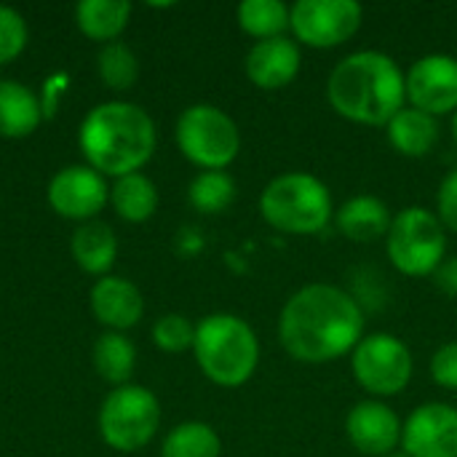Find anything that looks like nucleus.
Segmentation results:
<instances>
[{
    "instance_id": "f257e3e1",
    "label": "nucleus",
    "mask_w": 457,
    "mask_h": 457,
    "mask_svg": "<svg viewBox=\"0 0 457 457\" xmlns=\"http://www.w3.org/2000/svg\"><path fill=\"white\" fill-rule=\"evenodd\" d=\"M364 313L340 287L308 284L295 292L278 316L281 348L303 364H327L361 343Z\"/></svg>"
},
{
    "instance_id": "423d86ee",
    "label": "nucleus",
    "mask_w": 457,
    "mask_h": 457,
    "mask_svg": "<svg viewBox=\"0 0 457 457\" xmlns=\"http://www.w3.org/2000/svg\"><path fill=\"white\" fill-rule=\"evenodd\" d=\"M386 252L399 273L410 278L434 276L447 254V236L439 214L426 206L402 209L386 236Z\"/></svg>"
},
{
    "instance_id": "a878e982",
    "label": "nucleus",
    "mask_w": 457,
    "mask_h": 457,
    "mask_svg": "<svg viewBox=\"0 0 457 457\" xmlns=\"http://www.w3.org/2000/svg\"><path fill=\"white\" fill-rule=\"evenodd\" d=\"M187 198L201 214H222L236 201V182L228 171H201L190 182Z\"/></svg>"
},
{
    "instance_id": "aec40b11",
    "label": "nucleus",
    "mask_w": 457,
    "mask_h": 457,
    "mask_svg": "<svg viewBox=\"0 0 457 457\" xmlns=\"http://www.w3.org/2000/svg\"><path fill=\"white\" fill-rule=\"evenodd\" d=\"M72 257L91 276H107L118 257V238L104 222H83L72 236Z\"/></svg>"
},
{
    "instance_id": "9d476101",
    "label": "nucleus",
    "mask_w": 457,
    "mask_h": 457,
    "mask_svg": "<svg viewBox=\"0 0 457 457\" xmlns=\"http://www.w3.org/2000/svg\"><path fill=\"white\" fill-rule=\"evenodd\" d=\"M292 32L311 48H335L351 40L364 19L356 0H297L289 8Z\"/></svg>"
},
{
    "instance_id": "0eeeda50",
    "label": "nucleus",
    "mask_w": 457,
    "mask_h": 457,
    "mask_svg": "<svg viewBox=\"0 0 457 457\" xmlns=\"http://www.w3.org/2000/svg\"><path fill=\"white\" fill-rule=\"evenodd\" d=\"M174 137L182 155L204 171H225L241 150V131L236 120L214 104L187 107L177 120Z\"/></svg>"
},
{
    "instance_id": "39448f33",
    "label": "nucleus",
    "mask_w": 457,
    "mask_h": 457,
    "mask_svg": "<svg viewBox=\"0 0 457 457\" xmlns=\"http://www.w3.org/2000/svg\"><path fill=\"white\" fill-rule=\"evenodd\" d=\"M262 220L289 236H313L321 233L335 217L329 187L308 174L289 171L276 177L260 195Z\"/></svg>"
},
{
    "instance_id": "a211bd4d",
    "label": "nucleus",
    "mask_w": 457,
    "mask_h": 457,
    "mask_svg": "<svg viewBox=\"0 0 457 457\" xmlns=\"http://www.w3.org/2000/svg\"><path fill=\"white\" fill-rule=\"evenodd\" d=\"M388 142L407 158L428 155L439 142V123L418 107H402L386 126Z\"/></svg>"
},
{
    "instance_id": "393cba45",
    "label": "nucleus",
    "mask_w": 457,
    "mask_h": 457,
    "mask_svg": "<svg viewBox=\"0 0 457 457\" xmlns=\"http://www.w3.org/2000/svg\"><path fill=\"white\" fill-rule=\"evenodd\" d=\"M222 455V442L217 431L206 423L190 420L179 423L161 447V457H220Z\"/></svg>"
},
{
    "instance_id": "dca6fc26",
    "label": "nucleus",
    "mask_w": 457,
    "mask_h": 457,
    "mask_svg": "<svg viewBox=\"0 0 457 457\" xmlns=\"http://www.w3.org/2000/svg\"><path fill=\"white\" fill-rule=\"evenodd\" d=\"M91 311L99 324L110 327V332H126L142 321L145 300L131 281L104 276L91 289Z\"/></svg>"
},
{
    "instance_id": "c85d7f7f",
    "label": "nucleus",
    "mask_w": 457,
    "mask_h": 457,
    "mask_svg": "<svg viewBox=\"0 0 457 457\" xmlns=\"http://www.w3.org/2000/svg\"><path fill=\"white\" fill-rule=\"evenodd\" d=\"M27 46V24L19 11L0 5V67L13 62Z\"/></svg>"
},
{
    "instance_id": "bb28decb",
    "label": "nucleus",
    "mask_w": 457,
    "mask_h": 457,
    "mask_svg": "<svg viewBox=\"0 0 457 457\" xmlns=\"http://www.w3.org/2000/svg\"><path fill=\"white\" fill-rule=\"evenodd\" d=\"M96 64H99V78L104 80L107 88L112 91H126L137 83L139 78V59L134 56V51L115 40V43H107L102 46L99 56H96Z\"/></svg>"
},
{
    "instance_id": "f8f14e48",
    "label": "nucleus",
    "mask_w": 457,
    "mask_h": 457,
    "mask_svg": "<svg viewBox=\"0 0 457 457\" xmlns=\"http://www.w3.org/2000/svg\"><path fill=\"white\" fill-rule=\"evenodd\" d=\"M110 201V187L99 171L91 166H67L54 174L48 185V204L64 220H88L96 217Z\"/></svg>"
},
{
    "instance_id": "6ab92c4d",
    "label": "nucleus",
    "mask_w": 457,
    "mask_h": 457,
    "mask_svg": "<svg viewBox=\"0 0 457 457\" xmlns=\"http://www.w3.org/2000/svg\"><path fill=\"white\" fill-rule=\"evenodd\" d=\"M43 118L37 96L16 80H0V137L21 139L29 137Z\"/></svg>"
},
{
    "instance_id": "c756f323",
    "label": "nucleus",
    "mask_w": 457,
    "mask_h": 457,
    "mask_svg": "<svg viewBox=\"0 0 457 457\" xmlns=\"http://www.w3.org/2000/svg\"><path fill=\"white\" fill-rule=\"evenodd\" d=\"M431 378L447 388V391H457V340L445 343L434 359H431Z\"/></svg>"
},
{
    "instance_id": "f03ea898",
    "label": "nucleus",
    "mask_w": 457,
    "mask_h": 457,
    "mask_svg": "<svg viewBox=\"0 0 457 457\" xmlns=\"http://www.w3.org/2000/svg\"><path fill=\"white\" fill-rule=\"evenodd\" d=\"M327 99L337 115L353 123L388 126L407 102L404 72L383 51L348 54L329 72Z\"/></svg>"
},
{
    "instance_id": "cd10ccee",
    "label": "nucleus",
    "mask_w": 457,
    "mask_h": 457,
    "mask_svg": "<svg viewBox=\"0 0 457 457\" xmlns=\"http://www.w3.org/2000/svg\"><path fill=\"white\" fill-rule=\"evenodd\" d=\"M153 343L166 353H185L195 343V327L179 313L161 316L153 327Z\"/></svg>"
},
{
    "instance_id": "5701e85b",
    "label": "nucleus",
    "mask_w": 457,
    "mask_h": 457,
    "mask_svg": "<svg viewBox=\"0 0 457 457\" xmlns=\"http://www.w3.org/2000/svg\"><path fill=\"white\" fill-rule=\"evenodd\" d=\"M137 364L134 343L123 332H104L94 345V367L112 386H129Z\"/></svg>"
},
{
    "instance_id": "1a4fd4ad",
    "label": "nucleus",
    "mask_w": 457,
    "mask_h": 457,
    "mask_svg": "<svg viewBox=\"0 0 457 457\" xmlns=\"http://www.w3.org/2000/svg\"><path fill=\"white\" fill-rule=\"evenodd\" d=\"M412 353L396 335L375 332L361 337L351 353L356 383L372 396H396L412 380Z\"/></svg>"
},
{
    "instance_id": "f3484780",
    "label": "nucleus",
    "mask_w": 457,
    "mask_h": 457,
    "mask_svg": "<svg viewBox=\"0 0 457 457\" xmlns=\"http://www.w3.org/2000/svg\"><path fill=\"white\" fill-rule=\"evenodd\" d=\"M335 222H337L340 233L348 241L370 244V241H378V238L388 236L394 217H391L388 206L380 198H375V195H353L351 201H345L340 206V212L335 214Z\"/></svg>"
},
{
    "instance_id": "ddd939ff",
    "label": "nucleus",
    "mask_w": 457,
    "mask_h": 457,
    "mask_svg": "<svg viewBox=\"0 0 457 457\" xmlns=\"http://www.w3.org/2000/svg\"><path fill=\"white\" fill-rule=\"evenodd\" d=\"M402 447L407 457H457V410L442 402L418 407L404 428Z\"/></svg>"
},
{
    "instance_id": "4be33fe9",
    "label": "nucleus",
    "mask_w": 457,
    "mask_h": 457,
    "mask_svg": "<svg viewBox=\"0 0 457 457\" xmlns=\"http://www.w3.org/2000/svg\"><path fill=\"white\" fill-rule=\"evenodd\" d=\"M110 201H112V206H115L120 220L139 225V222H147L155 214V209H158V190H155L150 177L137 171V174L115 179V185L110 190Z\"/></svg>"
},
{
    "instance_id": "9b49d317",
    "label": "nucleus",
    "mask_w": 457,
    "mask_h": 457,
    "mask_svg": "<svg viewBox=\"0 0 457 457\" xmlns=\"http://www.w3.org/2000/svg\"><path fill=\"white\" fill-rule=\"evenodd\" d=\"M410 107L428 115H447L457 110V59L450 54H428L418 59L404 75Z\"/></svg>"
},
{
    "instance_id": "6e6552de",
    "label": "nucleus",
    "mask_w": 457,
    "mask_h": 457,
    "mask_svg": "<svg viewBox=\"0 0 457 457\" xmlns=\"http://www.w3.org/2000/svg\"><path fill=\"white\" fill-rule=\"evenodd\" d=\"M161 426V404L142 386H120L99 410V434L118 453L142 450Z\"/></svg>"
},
{
    "instance_id": "4468645a",
    "label": "nucleus",
    "mask_w": 457,
    "mask_h": 457,
    "mask_svg": "<svg viewBox=\"0 0 457 457\" xmlns=\"http://www.w3.org/2000/svg\"><path fill=\"white\" fill-rule=\"evenodd\" d=\"M402 420L399 415L375 399L359 402L348 418H345V434L351 439V445L370 457H386L396 450V445L402 442Z\"/></svg>"
},
{
    "instance_id": "7c9ffc66",
    "label": "nucleus",
    "mask_w": 457,
    "mask_h": 457,
    "mask_svg": "<svg viewBox=\"0 0 457 457\" xmlns=\"http://www.w3.org/2000/svg\"><path fill=\"white\" fill-rule=\"evenodd\" d=\"M436 209H439L442 225L457 233V169L445 177L439 195H436Z\"/></svg>"
},
{
    "instance_id": "412c9836",
    "label": "nucleus",
    "mask_w": 457,
    "mask_h": 457,
    "mask_svg": "<svg viewBox=\"0 0 457 457\" xmlns=\"http://www.w3.org/2000/svg\"><path fill=\"white\" fill-rule=\"evenodd\" d=\"M131 16V3L126 0H83L75 8L78 29L99 43H115L126 29Z\"/></svg>"
},
{
    "instance_id": "2f4dec72",
    "label": "nucleus",
    "mask_w": 457,
    "mask_h": 457,
    "mask_svg": "<svg viewBox=\"0 0 457 457\" xmlns=\"http://www.w3.org/2000/svg\"><path fill=\"white\" fill-rule=\"evenodd\" d=\"M434 284L447 295V297H457V257H445V262L436 268L434 273Z\"/></svg>"
},
{
    "instance_id": "20e7f679",
    "label": "nucleus",
    "mask_w": 457,
    "mask_h": 457,
    "mask_svg": "<svg viewBox=\"0 0 457 457\" xmlns=\"http://www.w3.org/2000/svg\"><path fill=\"white\" fill-rule=\"evenodd\" d=\"M201 372L222 388L244 386L260 364V343L254 329L233 313H212L195 324L193 343Z\"/></svg>"
},
{
    "instance_id": "72a5a7b5",
    "label": "nucleus",
    "mask_w": 457,
    "mask_h": 457,
    "mask_svg": "<svg viewBox=\"0 0 457 457\" xmlns=\"http://www.w3.org/2000/svg\"><path fill=\"white\" fill-rule=\"evenodd\" d=\"M386 457H407V455H399V453H391V455H386Z\"/></svg>"
},
{
    "instance_id": "7ed1b4c3",
    "label": "nucleus",
    "mask_w": 457,
    "mask_h": 457,
    "mask_svg": "<svg viewBox=\"0 0 457 457\" xmlns=\"http://www.w3.org/2000/svg\"><path fill=\"white\" fill-rule=\"evenodd\" d=\"M155 123L131 102L96 104L80 123V150L102 177L137 174L155 153Z\"/></svg>"
},
{
    "instance_id": "2eb2a0df",
    "label": "nucleus",
    "mask_w": 457,
    "mask_h": 457,
    "mask_svg": "<svg viewBox=\"0 0 457 457\" xmlns=\"http://www.w3.org/2000/svg\"><path fill=\"white\" fill-rule=\"evenodd\" d=\"M303 64V54L300 46L281 35V37H270V40H257L244 62L246 78L262 88V91H278L284 86H289Z\"/></svg>"
},
{
    "instance_id": "473e14b6",
    "label": "nucleus",
    "mask_w": 457,
    "mask_h": 457,
    "mask_svg": "<svg viewBox=\"0 0 457 457\" xmlns=\"http://www.w3.org/2000/svg\"><path fill=\"white\" fill-rule=\"evenodd\" d=\"M453 137H455V142H457V110H455V115H453Z\"/></svg>"
},
{
    "instance_id": "b1692460",
    "label": "nucleus",
    "mask_w": 457,
    "mask_h": 457,
    "mask_svg": "<svg viewBox=\"0 0 457 457\" xmlns=\"http://www.w3.org/2000/svg\"><path fill=\"white\" fill-rule=\"evenodd\" d=\"M236 19L238 27L257 40L281 37L292 27L289 8L281 0H244L236 8Z\"/></svg>"
}]
</instances>
